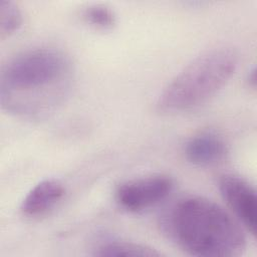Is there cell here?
I'll return each mask as SVG.
<instances>
[{
	"instance_id": "1",
	"label": "cell",
	"mask_w": 257,
	"mask_h": 257,
	"mask_svg": "<svg viewBox=\"0 0 257 257\" xmlns=\"http://www.w3.org/2000/svg\"><path fill=\"white\" fill-rule=\"evenodd\" d=\"M72 63L60 49L36 47L17 53L3 66V109L22 117H39L64 101L72 85Z\"/></svg>"
},
{
	"instance_id": "2",
	"label": "cell",
	"mask_w": 257,
	"mask_h": 257,
	"mask_svg": "<svg viewBox=\"0 0 257 257\" xmlns=\"http://www.w3.org/2000/svg\"><path fill=\"white\" fill-rule=\"evenodd\" d=\"M162 227L173 242L194 256H239L247 244L240 223L205 197L179 200L165 214Z\"/></svg>"
},
{
	"instance_id": "3",
	"label": "cell",
	"mask_w": 257,
	"mask_h": 257,
	"mask_svg": "<svg viewBox=\"0 0 257 257\" xmlns=\"http://www.w3.org/2000/svg\"><path fill=\"white\" fill-rule=\"evenodd\" d=\"M237 63L238 54L230 47H218L202 53L164 88L157 101L158 109L176 113L206 103L226 85Z\"/></svg>"
},
{
	"instance_id": "4",
	"label": "cell",
	"mask_w": 257,
	"mask_h": 257,
	"mask_svg": "<svg viewBox=\"0 0 257 257\" xmlns=\"http://www.w3.org/2000/svg\"><path fill=\"white\" fill-rule=\"evenodd\" d=\"M174 187L168 175L154 174L121 183L115 191V200L124 210L138 213L165 200Z\"/></svg>"
},
{
	"instance_id": "5",
	"label": "cell",
	"mask_w": 257,
	"mask_h": 257,
	"mask_svg": "<svg viewBox=\"0 0 257 257\" xmlns=\"http://www.w3.org/2000/svg\"><path fill=\"white\" fill-rule=\"evenodd\" d=\"M219 191L237 217V221L253 235L256 234L257 197L253 186L245 179L225 174L219 178Z\"/></svg>"
},
{
	"instance_id": "6",
	"label": "cell",
	"mask_w": 257,
	"mask_h": 257,
	"mask_svg": "<svg viewBox=\"0 0 257 257\" xmlns=\"http://www.w3.org/2000/svg\"><path fill=\"white\" fill-rule=\"evenodd\" d=\"M184 154L189 163L207 167L221 163L228 154V148L224 140L217 134L203 132L188 140Z\"/></svg>"
},
{
	"instance_id": "7",
	"label": "cell",
	"mask_w": 257,
	"mask_h": 257,
	"mask_svg": "<svg viewBox=\"0 0 257 257\" xmlns=\"http://www.w3.org/2000/svg\"><path fill=\"white\" fill-rule=\"evenodd\" d=\"M65 188L56 179H46L35 185L23 199L20 210L26 217L35 218L48 213L64 197Z\"/></svg>"
},
{
	"instance_id": "8",
	"label": "cell",
	"mask_w": 257,
	"mask_h": 257,
	"mask_svg": "<svg viewBox=\"0 0 257 257\" xmlns=\"http://www.w3.org/2000/svg\"><path fill=\"white\" fill-rule=\"evenodd\" d=\"M94 256H160V253L151 247L130 241L109 240L100 243L93 249Z\"/></svg>"
},
{
	"instance_id": "9",
	"label": "cell",
	"mask_w": 257,
	"mask_h": 257,
	"mask_svg": "<svg viewBox=\"0 0 257 257\" xmlns=\"http://www.w3.org/2000/svg\"><path fill=\"white\" fill-rule=\"evenodd\" d=\"M23 17L18 6L7 0L0 1V35L1 38L11 35L22 25Z\"/></svg>"
},
{
	"instance_id": "10",
	"label": "cell",
	"mask_w": 257,
	"mask_h": 257,
	"mask_svg": "<svg viewBox=\"0 0 257 257\" xmlns=\"http://www.w3.org/2000/svg\"><path fill=\"white\" fill-rule=\"evenodd\" d=\"M86 22L100 29H110L115 24V15L104 5H90L82 13Z\"/></svg>"
},
{
	"instance_id": "11",
	"label": "cell",
	"mask_w": 257,
	"mask_h": 257,
	"mask_svg": "<svg viewBox=\"0 0 257 257\" xmlns=\"http://www.w3.org/2000/svg\"><path fill=\"white\" fill-rule=\"evenodd\" d=\"M247 82H248L249 86L255 88V86H256V70H255V68H252V70H250V72L248 73Z\"/></svg>"
}]
</instances>
